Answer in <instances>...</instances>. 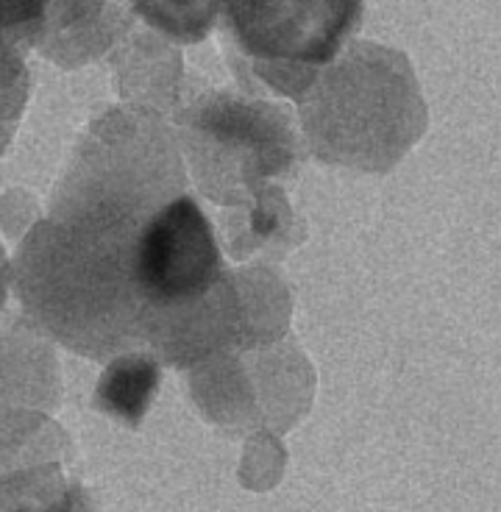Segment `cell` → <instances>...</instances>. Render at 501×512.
Masks as SVG:
<instances>
[{
  "label": "cell",
  "instance_id": "6da1fadb",
  "mask_svg": "<svg viewBox=\"0 0 501 512\" xmlns=\"http://www.w3.org/2000/svg\"><path fill=\"white\" fill-rule=\"evenodd\" d=\"M301 103L312 151L360 170L393 165L426 123L410 62L371 42H354L326 64Z\"/></svg>",
  "mask_w": 501,
  "mask_h": 512
},
{
  "label": "cell",
  "instance_id": "7a4b0ae2",
  "mask_svg": "<svg viewBox=\"0 0 501 512\" xmlns=\"http://www.w3.org/2000/svg\"><path fill=\"white\" fill-rule=\"evenodd\" d=\"M131 276L142 340L156 346L167 326L204 315V304L223 279V259L209 220L187 192L167 198L145 218Z\"/></svg>",
  "mask_w": 501,
  "mask_h": 512
},
{
  "label": "cell",
  "instance_id": "3957f363",
  "mask_svg": "<svg viewBox=\"0 0 501 512\" xmlns=\"http://www.w3.org/2000/svg\"><path fill=\"white\" fill-rule=\"evenodd\" d=\"M362 9V0H220L226 34L254 76L298 101L357 31Z\"/></svg>",
  "mask_w": 501,
  "mask_h": 512
},
{
  "label": "cell",
  "instance_id": "277c9868",
  "mask_svg": "<svg viewBox=\"0 0 501 512\" xmlns=\"http://www.w3.org/2000/svg\"><path fill=\"white\" fill-rule=\"evenodd\" d=\"M156 384H159L156 359L145 357V354L117 359L98 382L95 407L117 418V421L137 426L142 421V415L148 412V404H151V398L156 393Z\"/></svg>",
  "mask_w": 501,
  "mask_h": 512
},
{
  "label": "cell",
  "instance_id": "5b68a950",
  "mask_svg": "<svg viewBox=\"0 0 501 512\" xmlns=\"http://www.w3.org/2000/svg\"><path fill=\"white\" fill-rule=\"evenodd\" d=\"M28 98V70L23 53L9 34L0 31V154L12 140Z\"/></svg>",
  "mask_w": 501,
  "mask_h": 512
},
{
  "label": "cell",
  "instance_id": "8992f818",
  "mask_svg": "<svg viewBox=\"0 0 501 512\" xmlns=\"http://www.w3.org/2000/svg\"><path fill=\"white\" fill-rule=\"evenodd\" d=\"M59 6L62 0H0V31L14 42L28 39L34 45L39 42V34H48Z\"/></svg>",
  "mask_w": 501,
  "mask_h": 512
}]
</instances>
